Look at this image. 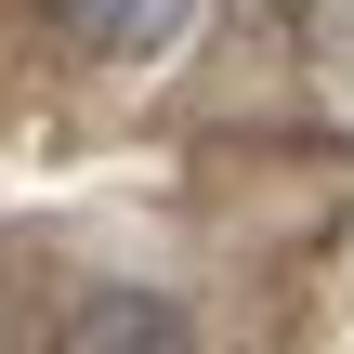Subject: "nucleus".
Masks as SVG:
<instances>
[{"instance_id":"f257e3e1","label":"nucleus","mask_w":354,"mask_h":354,"mask_svg":"<svg viewBox=\"0 0 354 354\" xmlns=\"http://www.w3.org/2000/svg\"><path fill=\"white\" fill-rule=\"evenodd\" d=\"M53 26L79 53H105V66H158V53H184L197 0H53Z\"/></svg>"},{"instance_id":"f03ea898","label":"nucleus","mask_w":354,"mask_h":354,"mask_svg":"<svg viewBox=\"0 0 354 354\" xmlns=\"http://www.w3.org/2000/svg\"><path fill=\"white\" fill-rule=\"evenodd\" d=\"M66 354H184V315L158 289H92L79 328H66Z\"/></svg>"}]
</instances>
